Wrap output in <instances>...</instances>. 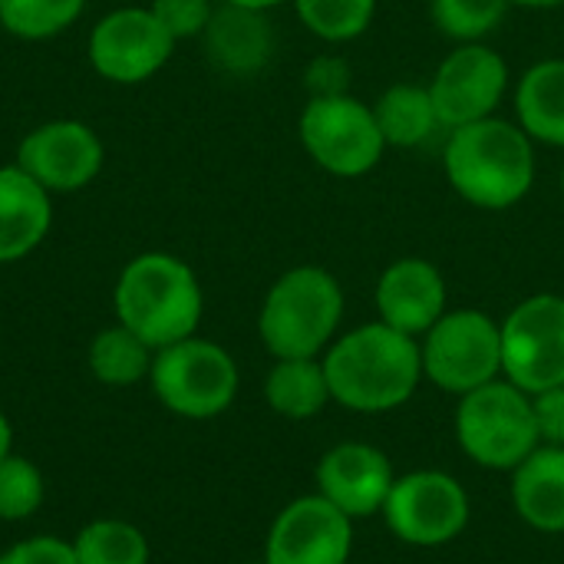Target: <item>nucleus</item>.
<instances>
[{
  "label": "nucleus",
  "mask_w": 564,
  "mask_h": 564,
  "mask_svg": "<svg viewBox=\"0 0 564 564\" xmlns=\"http://www.w3.org/2000/svg\"><path fill=\"white\" fill-rule=\"evenodd\" d=\"M456 440L476 466L512 473L532 449L542 446L532 397L506 377L459 397Z\"/></svg>",
  "instance_id": "obj_5"
},
{
  "label": "nucleus",
  "mask_w": 564,
  "mask_h": 564,
  "mask_svg": "<svg viewBox=\"0 0 564 564\" xmlns=\"http://www.w3.org/2000/svg\"><path fill=\"white\" fill-rule=\"evenodd\" d=\"M317 496L337 506L347 519H370L383 512L393 489L390 456L370 443H337L317 463Z\"/></svg>",
  "instance_id": "obj_15"
},
{
  "label": "nucleus",
  "mask_w": 564,
  "mask_h": 564,
  "mask_svg": "<svg viewBox=\"0 0 564 564\" xmlns=\"http://www.w3.org/2000/svg\"><path fill=\"white\" fill-rule=\"evenodd\" d=\"M512 0H430L433 23L456 43H482L496 33Z\"/></svg>",
  "instance_id": "obj_26"
},
{
  "label": "nucleus",
  "mask_w": 564,
  "mask_h": 564,
  "mask_svg": "<svg viewBox=\"0 0 564 564\" xmlns=\"http://www.w3.org/2000/svg\"><path fill=\"white\" fill-rule=\"evenodd\" d=\"M344 321V288L321 264L284 271L258 314V334L271 357H324Z\"/></svg>",
  "instance_id": "obj_4"
},
{
  "label": "nucleus",
  "mask_w": 564,
  "mask_h": 564,
  "mask_svg": "<svg viewBox=\"0 0 564 564\" xmlns=\"http://www.w3.org/2000/svg\"><path fill=\"white\" fill-rule=\"evenodd\" d=\"M297 135L307 155L337 178H360L373 172L387 152L373 106L354 93L307 99L297 119Z\"/></svg>",
  "instance_id": "obj_8"
},
{
  "label": "nucleus",
  "mask_w": 564,
  "mask_h": 564,
  "mask_svg": "<svg viewBox=\"0 0 564 564\" xmlns=\"http://www.w3.org/2000/svg\"><path fill=\"white\" fill-rule=\"evenodd\" d=\"M43 506V476L23 456L0 459V519L20 522Z\"/></svg>",
  "instance_id": "obj_28"
},
{
  "label": "nucleus",
  "mask_w": 564,
  "mask_h": 564,
  "mask_svg": "<svg viewBox=\"0 0 564 564\" xmlns=\"http://www.w3.org/2000/svg\"><path fill=\"white\" fill-rule=\"evenodd\" d=\"M50 192L20 165L0 169V264L30 254L50 231Z\"/></svg>",
  "instance_id": "obj_19"
},
{
  "label": "nucleus",
  "mask_w": 564,
  "mask_h": 564,
  "mask_svg": "<svg viewBox=\"0 0 564 564\" xmlns=\"http://www.w3.org/2000/svg\"><path fill=\"white\" fill-rule=\"evenodd\" d=\"M423 380L443 393L466 397L502 377V324L486 311H446L420 337Z\"/></svg>",
  "instance_id": "obj_6"
},
{
  "label": "nucleus",
  "mask_w": 564,
  "mask_h": 564,
  "mask_svg": "<svg viewBox=\"0 0 564 564\" xmlns=\"http://www.w3.org/2000/svg\"><path fill=\"white\" fill-rule=\"evenodd\" d=\"M0 564H79L76 562V552L69 542L63 539H50V535H40V539H30V542H20L13 545L10 552L0 555Z\"/></svg>",
  "instance_id": "obj_31"
},
{
  "label": "nucleus",
  "mask_w": 564,
  "mask_h": 564,
  "mask_svg": "<svg viewBox=\"0 0 564 564\" xmlns=\"http://www.w3.org/2000/svg\"><path fill=\"white\" fill-rule=\"evenodd\" d=\"M149 10L159 17V23H162L175 40L205 33L208 20H212V13H215L208 0H152Z\"/></svg>",
  "instance_id": "obj_29"
},
{
  "label": "nucleus",
  "mask_w": 564,
  "mask_h": 564,
  "mask_svg": "<svg viewBox=\"0 0 564 564\" xmlns=\"http://www.w3.org/2000/svg\"><path fill=\"white\" fill-rule=\"evenodd\" d=\"M10 440H13L10 423H7V416L0 413V459H3V456H10Z\"/></svg>",
  "instance_id": "obj_33"
},
{
  "label": "nucleus",
  "mask_w": 564,
  "mask_h": 564,
  "mask_svg": "<svg viewBox=\"0 0 564 564\" xmlns=\"http://www.w3.org/2000/svg\"><path fill=\"white\" fill-rule=\"evenodd\" d=\"M261 564H264V562H261Z\"/></svg>",
  "instance_id": "obj_37"
},
{
  "label": "nucleus",
  "mask_w": 564,
  "mask_h": 564,
  "mask_svg": "<svg viewBox=\"0 0 564 564\" xmlns=\"http://www.w3.org/2000/svg\"><path fill=\"white\" fill-rule=\"evenodd\" d=\"M562 195H564V165H562Z\"/></svg>",
  "instance_id": "obj_36"
},
{
  "label": "nucleus",
  "mask_w": 564,
  "mask_h": 564,
  "mask_svg": "<svg viewBox=\"0 0 564 564\" xmlns=\"http://www.w3.org/2000/svg\"><path fill=\"white\" fill-rule=\"evenodd\" d=\"M175 36L152 10H116L96 23L89 36V59L99 76L112 83H142L165 66Z\"/></svg>",
  "instance_id": "obj_13"
},
{
  "label": "nucleus",
  "mask_w": 564,
  "mask_h": 564,
  "mask_svg": "<svg viewBox=\"0 0 564 564\" xmlns=\"http://www.w3.org/2000/svg\"><path fill=\"white\" fill-rule=\"evenodd\" d=\"M149 380L162 406L185 420L221 416L238 397V367L231 354L198 337L155 350Z\"/></svg>",
  "instance_id": "obj_7"
},
{
  "label": "nucleus",
  "mask_w": 564,
  "mask_h": 564,
  "mask_svg": "<svg viewBox=\"0 0 564 564\" xmlns=\"http://www.w3.org/2000/svg\"><path fill=\"white\" fill-rule=\"evenodd\" d=\"M89 370L106 387L139 383L152 370V347L122 324L109 327L89 347Z\"/></svg>",
  "instance_id": "obj_23"
},
{
  "label": "nucleus",
  "mask_w": 564,
  "mask_h": 564,
  "mask_svg": "<svg viewBox=\"0 0 564 564\" xmlns=\"http://www.w3.org/2000/svg\"><path fill=\"white\" fill-rule=\"evenodd\" d=\"M512 506L519 519L545 535L564 532V446H539L512 469Z\"/></svg>",
  "instance_id": "obj_18"
},
{
  "label": "nucleus",
  "mask_w": 564,
  "mask_h": 564,
  "mask_svg": "<svg viewBox=\"0 0 564 564\" xmlns=\"http://www.w3.org/2000/svg\"><path fill=\"white\" fill-rule=\"evenodd\" d=\"M373 116L380 122L383 142L393 149H416L430 142L436 129H443L440 112L433 106V93L420 83L387 86L373 102Z\"/></svg>",
  "instance_id": "obj_21"
},
{
  "label": "nucleus",
  "mask_w": 564,
  "mask_h": 564,
  "mask_svg": "<svg viewBox=\"0 0 564 564\" xmlns=\"http://www.w3.org/2000/svg\"><path fill=\"white\" fill-rule=\"evenodd\" d=\"M116 314L152 350L195 334L202 321V288L192 268L172 254H142L126 264L116 284Z\"/></svg>",
  "instance_id": "obj_3"
},
{
  "label": "nucleus",
  "mask_w": 564,
  "mask_h": 564,
  "mask_svg": "<svg viewBox=\"0 0 564 564\" xmlns=\"http://www.w3.org/2000/svg\"><path fill=\"white\" fill-rule=\"evenodd\" d=\"M443 169L463 202L482 212H506L516 208L535 185V142L519 122L489 116L449 129Z\"/></svg>",
  "instance_id": "obj_2"
},
{
  "label": "nucleus",
  "mask_w": 564,
  "mask_h": 564,
  "mask_svg": "<svg viewBox=\"0 0 564 564\" xmlns=\"http://www.w3.org/2000/svg\"><path fill=\"white\" fill-rule=\"evenodd\" d=\"M380 516L403 545L440 549L466 532L473 506L456 476L440 469H416L393 479Z\"/></svg>",
  "instance_id": "obj_9"
},
{
  "label": "nucleus",
  "mask_w": 564,
  "mask_h": 564,
  "mask_svg": "<svg viewBox=\"0 0 564 564\" xmlns=\"http://www.w3.org/2000/svg\"><path fill=\"white\" fill-rule=\"evenodd\" d=\"M79 564H149L145 535L119 519L89 522L73 542Z\"/></svg>",
  "instance_id": "obj_24"
},
{
  "label": "nucleus",
  "mask_w": 564,
  "mask_h": 564,
  "mask_svg": "<svg viewBox=\"0 0 564 564\" xmlns=\"http://www.w3.org/2000/svg\"><path fill=\"white\" fill-rule=\"evenodd\" d=\"M83 10V0H0V23L23 40H43L66 30Z\"/></svg>",
  "instance_id": "obj_27"
},
{
  "label": "nucleus",
  "mask_w": 564,
  "mask_h": 564,
  "mask_svg": "<svg viewBox=\"0 0 564 564\" xmlns=\"http://www.w3.org/2000/svg\"><path fill=\"white\" fill-rule=\"evenodd\" d=\"M264 400L284 420H314L317 413H324L327 403H334L324 360L321 357L278 360L264 380Z\"/></svg>",
  "instance_id": "obj_22"
},
{
  "label": "nucleus",
  "mask_w": 564,
  "mask_h": 564,
  "mask_svg": "<svg viewBox=\"0 0 564 564\" xmlns=\"http://www.w3.org/2000/svg\"><path fill=\"white\" fill-rule=\"evenodd\" d=\"M532 410H535V423H539V440L545 446H564V383L535 393Z\"/></svg>",
  "instance_id": "obj_32"
},
{
  "label": "nucleus",
  "mask_w": 564,
  "mask_h": 564,
  "mask_svg": "<svg viewBox=\"0 0 564 564\" xmlns=\"http://www.w3.org/2000/svg\"><path fill=\"white\" fill-rule=\"evenodd\" d=\"M354 519L324 496H301L274 519L264 564H350Z\"/></svg>",
  "instance_id": "obj_12"
},
{
  "label": "nucleus",
  "mask_w": 564,
  "mask_h": 564,
  "mask_svg": "<svg viewBox=\"0 0 564 564\" xmlns=\"http://www.w3.org/2000/svg\"><path fill=\"white\" fill-rule=\"evenodd\" d=\"M264 13L268 10H251L238 3H225L212 13L205 26V50L218 69L231 76H251L268 66L274 53V33Z\"/></svg>",
  "instance_id": "obj_17"
},
{
  "label": "nucleus",
  "mask_w": 564,
  "mask_h": 564,
  "mask_svg": "<svg viewBox=\"0 0 564 564\" xmlns=\"http://www.w3.org/2000/svg\"><path fill=\"white\" fill-rule=\"evenodd\" d=\"M225 3H238V7H251V10H271L284 0H225Z\"/></svg>",
  "instance_id": "obj_35"
},
{
  "label": "nucleus",
  "mask_w": 564,
  "mask_h": 564,
  "mask_svg": "<svg viewBox=\"0 0 564 564\" xmlns=\"http://www.w3.org/2000/svg\"><path fill=\"white\" fill-rule=\"evenodd\" d=\"M564 0H512V7H532V10H552L562 7Z\"/></svg>",
  "instance_id": "obj_34"
},
{
  "label": "nucleus",
  "mask_w": 564,
  "mask_h": 564,
  "mask_svg": "<svg viewBox=\"0 0 564 564\" xmlns=\"http://www.w3.org/2000/svg\"><path fill=\"white\" fill-rule=\"evenodd\" d=\"M321 360L330 400L354 413H390L410 403L423 380L420 340L383 321L340 334Z\"/></svg>",
  "instance_id": "obj_1"
},
{
  "label": "nucleus",
  "mask_w": 564,
  "mask_h": 564,
  "mask_svg": "<svg viewBox=\"0 0 564 564\" xmlns=\"http://www.w3.org/2000/svg\"><path fill=\"white\" fill-rule=\"evenodd\" d=\"M350 63L344 56L324 53L317 59H311L307 73H304V86H307V99H334V96H347L350 93Z\"/></svg>",
  "instance_id": "obj_30"
},
{
  "label": "nucleus",
  "mask_w": 564,
  "mask_h": 564,
  "mask_svg": "<svg viewBox=\"0 0 564 564\" xmlns=\"http://www.w3.org/2000/svg\"><path fill=\"white\" fill-rule=\"evenodd\" d=\"M294 10L314 36L350 43L373 23L377 0H294Z\"/></svg>",
  "instance_id": "obj_25"
},
{
  "label": "nucleus",
  "mask_w": 564,
  "mask_h": 564,
  "mask_svg": "<svg viewBox=\"0 0 564 564\" xmlns=\"http://www.w3.org/2000/svg\"><path fill=\"white\" fill-rule=\"evenodd\" d=\"M443 129H459L499 112L509 93V63L486 43H456L430 83Z\"/></svg>",
  "instance_id": "obj_11"
},
{
  "label": "nucleus",
  "mask_w": 564,
  "mask_h": 564,
  "mask_svg": "<svg viewBox=\"0 0 564 564\" xmlns=\"http://www.w3.org/2000/svg\"><path fill=\"white\" fill-rule=\"evenodd\" d=\"M17 165L46 192H76L102 169V142L83 122H46L17 152Z\"/></svg>",
  "instance_id": "obj_14"
},
{
  "label": "nucleus",
  "mask_w": 564,
  "mask_h": 564,
  "mask_svg": "<svg viewBox=\"0 0 564 564\" xmlns=\"http://www.w3.org/2000/svg\"><path fill=\"white\" fill-rule=\"evenodd\" d=\"M516 122L532 142L564 149V59H539L516 83Z\"/></svg>",
  "instance_id": "obj_20"
},
{
  "label": "nucleus",
  "mask_w": 564,
  "mask_h": 564,
  "mask_svg": "<svg viewBox=\"0 0 564 564\" xmlns=\"http://www.w3.org/2000/svg\"><path fill=\"white\" fill-rule=\"evenodd\" d=\"M502 377L529 397L564 383V297L532 294L502 321Z\"/></svg>",
  "instance_id": "obj_10"
},
{
  "label": "nucleus",
  "mask_w": 564,
  "mask_h": 564,
  "mask_svg": "<svg viewBox=\"0 0 564 564\" xmlns=\"http://www.w3.org/2000/svg\"><path fill=\"white\" fill-rule=\"evenodd\" d=\"M446 301V278L426 258H400L387 264L373 291L377 321L416 340L449 311Z\"/></svg>",
  "instance_id": "obj_16"
}]
</instances>
